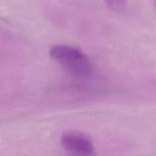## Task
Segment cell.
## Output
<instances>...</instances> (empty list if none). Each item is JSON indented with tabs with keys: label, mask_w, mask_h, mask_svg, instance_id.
I'll return each instance as SVG.
<instances>
[{
	"label": "cell",
	"mask_w": 156,
	"mask_h": 156,
	"mask_svg": "<svg viewBox=\"0 0 156 156\" xmlns=\"http://www.w3.org/2000/svg\"><path fill=\"white\" fill-rule=\"evenodd\" d=\"M63 149L71 156H95V147L91 138L80 131H68L60 138Z\"/></svg>",
	"instance_id": "7a4b0ae2"
},
{
	"label": "cell",
	"mask_w": 156,
	"mask_h": 156,
	"mask_svg": "<svg viewBox=\"0 0 156 156\" xmlns=\"http://www.w3.org/2000/svg\"><path fill=\"white\" fill-rule=\"evenodd\" d=\"M50 58L77 77H88L93 70L90 58L80 48L68 45H56L49 50Z\"/></svg>",
	"instance_id": "6da1fadb"
},
{
	"label": "cell",
	"mask_w": 156,
	"mask_h": 156,
	"mask_svg": "<svg viewBox=\"0 0 156 156\" xmlns=\"http://www.w3.org/2000/svg\"><path fill=\"white\" fill-rule=\"evenodd\" d=\"M104 1L112 8H120L125 2V0H104Z\"/></svg>",
	"instance_id": "3957f363"
}]
</instances>
